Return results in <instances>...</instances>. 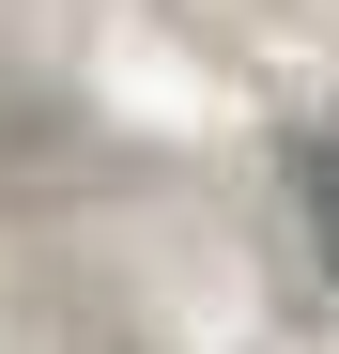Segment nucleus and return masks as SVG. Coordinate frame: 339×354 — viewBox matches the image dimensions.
<instances>
[{
	"label": "nucleus",
	"instance_id": "obj_1",
	"mask_svg": "<svg viewBox=\"0 0 339 354\" xmlns=\"http://www.w3.org/2000/svg\"><path fill=\"white\" fill-rule=\"evenodd\" d=\"M293 201H309V247L339 277V139H293Z\"/></svg>",
	"mask_w": 339,
	"mask_h": 354
}]
</instances>
